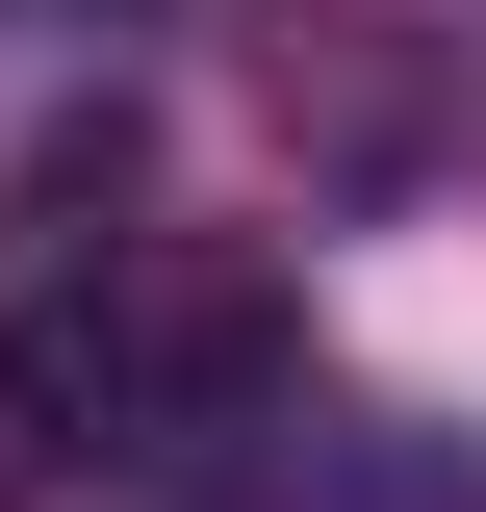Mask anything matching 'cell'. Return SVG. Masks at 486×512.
Returning <instances> with one entry per match:
<instances>
[{
	"instance_id": "cell-1",
	"label": "cell",
	"mask_w": 486,
	"mask_h": 512,
	"mask_svg": "<svg viewBox=\"0 0 486 512\" xmlns=\"http://www.w3.org/2000/svg\"><path fill=\"white\" fill-rule=\"evenodd\" d=\"M77 436H128V333L77 308V282H26V308H0V512L52 487Z\"/></svg>"
},
{
	"instance_id": "cell-2",
	"label": "cell",
	"mask_w": 486,
	"mask_h": 512,
	"mask_svg": "<svg viewBox=\"0 0 486 512\" xmlns=\"http://www.w3.org/2000/svg\"><path fill=\"white\" fill-rule=\"evenodd\" d=\"M0 26H52V0H0Z\"/></svg>"
}]
</instances>
